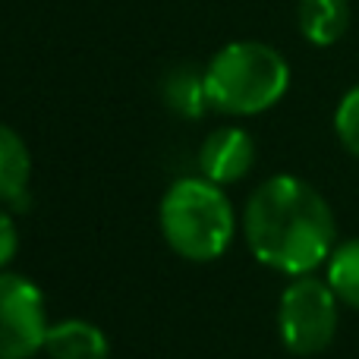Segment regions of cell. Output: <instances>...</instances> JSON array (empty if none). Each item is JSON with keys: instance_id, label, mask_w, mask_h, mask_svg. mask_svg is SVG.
I'll return each instance as SVG.
<instances>
[{"instance_id": "6da1fadb", "label": "cell", "mask_w": 359, "mask_h": 359, "mask_svg": "<svg viewBox=\"0 0 359 359\" xmlns=\"http://www.w3.org/2000/svg\"><path fill=\"white\" fill-rule=\"evenodd\" d=\"M243 233L255 262L287 278L312 274L337 246V221L328 198L293 174L268 177L249 192Z\"/></svg>"}, {"instance_id": "7a4b0ae2", "label": "cell", "mask_w": 359, "mask_h": 359, "mask_svg": "<svg viewBox=\"0 0 359 359\" xmlns=\"http://www.w3.org/2000/svg\"><path fill=\"white\" fill-rule=\"evenodd\" d=\"M208 104L227 117H255L278 104L290 88V63L265 41H230L202 69Z\"/></svg>"}, {"instance_id": "3957f363", "label": "cell", "mask_w": 359, "mask_h": 359, "mask_svg": "<svg viewBox=\"0 0 359 359\" xmlns=\"http://www.w3.org/2000/svg\"><path fill=\"white\" fill-rule=\"evenodd\" d=\"M158 227L170 249L186 262L221 259L236 233V215L224 186L205 177H183L168 186L158 205Z\"/></svg>"}, {"instance_id": "277c9868", "label": "cell", "mask_w": 359, "mask_h": 359, "mask_svg": "<svg viewBox=\"0 0 359 359\" xmlns=\"http://www.w3.org/2000/svg\"><path fill=\"white\" fill-rule=\"evenodd\" d=\"M341 299L328 280L303 274L280 293L278 303V334L293 356H316L331 347L341 322Z\"/></svg>"}, {"instance_id": "5b68a950", "label": "cell", "mask_w": 359, "mask_h": 359, "mask_svg": "<svg viewBox=\"0 0 359 359\" xmlns=\"http://www.w3.org/2000/svg\"><path fill=\"white\" fill-rule=\"evenodd\" d=\"M48 306L35 280L0 271V359H35L44 350Z\"/></svg>"}, {"instance_id": "8992f818", "label": "cell", "mask_w": 359, "mask_h": 359, "mask_svg": "<svg viewBox=\"0 0 359 359\" xmlns=\"http://www.w3.org/2000/svg\"><path fill=\"white\" fill-rule=\"evenodd\" d=\"M255 164V142L240 126H217L198 145V170L217 186L240 183Z\"/></svg>"}, {"instance_id": "52a82bcc", "label": "cell", "mask_w": 359, "mask_h": 359, "mask_svg": "<svg viewBox=\"0 0 359 359\" xmlns=\"http://www.w3.org/2000/svg\"><path fill=\"white\" fill-rule=\"evenodd\" d=\"M44 353H48V359H107L111 344H107V334L95 322L63 318V322L48 325Z\"/></svg>"}, {"instance_id": "ba28073f", "label": "cell", "mask_w": 359, "mask_h": 359, "mask_svg": "<svg viewBox=\"0 0 359 359\" xmlns=\"http://www.w3.org/2000/svg\"><path fill=\"white\" fill-rule=\"evenodd\" d=\"M350 0H299L297 6L299 35L316 48H331L341 41L350 29Z\"/></svg>"}, {"instance_id": "9c48e42d", "label": "cell", "mask_w": 359, "mask_h": 359, "mask_svg": "<svg viewBox=\"0 0 359 359\" xmlns=\"http://www.w3.org/2000/svg\"><path fill=\"white\" fill-rule=\"evenodd\" d=\"M32 155L25 139L13 126L0 123V205L19 208L29 196Z\"/></svg>"}, {"instance_id": "30bf717a", "label": "cell", "mask_w": 359, "mask_h": 359, "mask_svg": "<svg viewBox=\"0 0 359 359\" xmlns=\"http://www.w3.org/2000/svg\"><path fill=\"white\" fill-rule=\"evenodd\" d=\"M164 104L180 117H202L208 111V92H205V76L198 69L180 67L164 79Z\"/></svg>"}, {"instance_id": "8fae6325", "label": "cell", "mask_w": 359, "mask_h": 359, "mask_svg": "<svg viewBox=\"0 0 359 359\" xmlns=\"http://www.w3.org/2000/svg\"><path fill=\"white\" fill-rule=\"evenodd\" d=\"M325 280L344 306L359 309V236L334 246L331 259L325 262Z\"/></svg>"}, {"instance_id": "7c38bea8", "label": "cell", "mask_w": 359, "mask_h": 359, "mask_svg": "<svg viewBox=\"0 0 359 359\" xmlns=\"http://www.w3.org/2000/svg\"><path fill=\"white\" fill-rule=\"evenodd\" d=\"M334 136L353 158H359V82L344 92L334 107Z\"/></svg>"}, {"instance_id": "4fadbf2b", "label": "cell", "mask_w": 359, "mask_h": 359, "mask_svg": "<svg viewBox=\"0 0 359 359\" xmlns=\"http://www.w3.org/2000/svg\"><path fill=\"white\" fill-rule=\"evenodd\" d=\"M19 252V227L13 211L0 208V271H10L13 259Z\"/></svg>"}]
</instances>
